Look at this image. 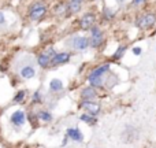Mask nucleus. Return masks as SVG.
<instances>
[{"mask_svg":"<svg viewBox=\"0 0 156 148\" xmlns=\"http://www.w3.org/2000/svg\"><path fill=\"white\" fill-rule=\"evenodd\" d=\"M69 45H70V48L76 49V51H83V49H86L90 45V43H89L88 37L76 36V37H71L70 40H69Z\"/></svg>","mask_w":156,"mask_h":148,"instance_id":"nucleus-3","label":"nucleus"},{"mask_svg":"<svg viewBox=\"0 0 156 148\" xmlns=\"http://www.w3.org/2000/svg\"><path fill=\"white\" fill-rule=\"evenodd\" d=\"M67 5H69L70 15L71 14H78L81 11V8H82V2L81 0H69Z\"/></svg>","mask_w":156,"mask_h":148,"instance_id":"nucleus-12","label":"nucleus"},{"mask_svg":"<svg viewBox=\"0 0 156 148\" xmlns=\"http://www.w3.org/2000/svg\"><path fill=\"white\" fill-rule=\"evenodd\" d=\"M108 70H110V65H108V63H104V65L99 66L97 69H94V70L90 73V75H97V77H103V74L108 73Z\"/></svg>","mask_w":156,"mask_h":148,"instance_id":"nucleus-15","label":"nucleus"},{"mask_svg":"<svg viewBox=\"0 0 156 148\" xmlns=\"http://www.w3.org/2000/svg\"><path fill=\"white\" fill-rule=\"evenodd\" d=\"M55 14L60 18H66V16L70 15V11H69V5L67 3H59L55 7Z\"/></svg>","mask_w":156,"mask_h":148,"instance_id":"nucleus-11","label":"nucleus"},{"mask_svg":"<svg viewBox=\"0 0 156 148\" xmlns=\"http://www.w3.org/2000/svg\"><path fill=\"white\" fill-rule=\"evenodd\" d=\"M122 2H125V0H118V3H122Z\"/></svg>","mask_w":156,"mask_h":148,"instance_id":"nucleus-26","label":"nucleus"},{"mask_svg":"<svg viewBox=\"0 0 156 148\" xmlns=\"http://www.w3.org/2000/svg\"><path fill=\"white\" fill-rule=\"evenodd\" d=\"M37 117H38V119H41V121H44V122H49L52 119L51 113H48V111H38Z\"/></svg>","mask_w":156,"mask_h":148,"instance_id":"nucleus-18","label":"nucleus"},{"mask_svg":"<svg viewBox=\"0 0 156 148\" xmlns=\"http://www.w3.org/2000/svg\"><path fill=\"white\" fill-rule=\"evenodd\" d=\"M56 55V52H55V49L52 48H48L47 51H44L43 54H40V56H38L37 59V63L41 66V69H48L49 66L52 65V58Z\"/></svg>","mask_w":156,"mask_h":148,"instance_id":"nucleus-4","label":"nucleus"},{"mask_svg":"<svg viewBox=\"0 0 156 148\" xmlns=\"http://www.w3.org/2000/svg\"><path fill=\"white\" fill-rule=\"evenodd\" d=\"M47 14V5L41 2H36L33 3L29 7V18L32 21H40Z\"/></svg>","mask_w":156,"mask_h":148,"instance_id":"nucleus-1","label":"nucleus"},{"mask_svg":"<svg viewBox=\"0 0 156 148\" xmlns=\"http://www.w3.org/2000/svg\"><path fill=\"white\" fill-rule=\"evenodd\" d=\"M33 103H41L40 92H34V93H33Z\"/></svg>","mask_w":156,"mask_h":148,"instance_id":"nucleus-22","label":"nucleus"},{"mask_svg":"<svg viewBox=\"0 0 156 148\" xmlns=\"http://www.w3.org/2000/svg\"><path fill=\"white\" fill-rule=\"evenodd\" d=\"M26 121V115H25L23 111H15V113L11 115V122H12L15 126H22Z\"/></svg>","mask_w":156,"mask_h":148,"instance_id":"nucleus-10","label":"nucleus"},{"mask_svg":"<svg viewBox=\"0 0 156 148\" xmlns=\"http://www.w3.org/2000/svg\"><path fill=\"white\" fill-rule=\"evenodd\" d=\"M90 32H92V36H90V38H89L90 47H93V48H97V47H100L103 44V41H104L103 32H101V29H100L99 26H93L90 29Z\"/></svg>","mask_w":156,"mask_h":148,"instance_id":"nucleus-6","label":"nucleus"},{"mask_svg":"<svg viewBox=\"0 0 156 148\" xmlns=\"http://www.w3.org/2000/svg\"><path fill=\"white\" fill-rule=\"evenodd\" d=\"M66 136H67L70 140L76 141V143H80V141L83 140L82 133H81V130L77 129V128H70V129H67V132H66Z\"/></svg>","mask_w":156,"mask_h":148,"instance_id":"nucleus-9","label":"nucleus"},{"mask_svg":"<svg viewBox=\"0 0 156 148\" xmlns=\"http://www.w3.org/2000/svg\"><path fill=\"white\" fill-rule=\"evenodd\" d=\"M25 96H26V92H25V91L16 92V95L14 96V102H15V103H22L25 100Z\"/></svg>","mask_w":156,"mask_h":148,"instance_id":"nucleus-20","label":"nucleus"},{"mask_svg":"<svg viewBox=\"0 0 156 148\" xmlns=\"http://www.w3.org/2000/svg\"><path fill=\"white\" fill-rule=\"evenodd\" d=\"M80 118H81V121H83L85 124H88V125H94L96 124V117L90 115V114H82Z\"/></svg>","mask_w":156,"mask_h":148,"instance_id":"nucleus-17","label":"nucleus"},{"mask_svg":"<svg viewBox=\"0 0 156 148\" xmlns=\"http://www.w3.org/2000/svg\"><path fill=\"white\" fill-rule=\"evenodd\" d=\"M103 16H104V19H107V21H111V19L114 18V13L110 10V8H104V11H103Z\"/></svg>","mask_w":156,"mask_h":148,"instance_id":"nucleus-21","label":"nucleus"},{"mask_svg":"<svg viewBox=\"0 0 156 148\" xmlns=\"http://www.w3.org/2000/svg\"><path fill=\"white\" fill-rule=\"evenodd\" d=\"M125 51H126V47L125 45H121V47H118V49L115 51V54H114V59H121L122 56H123V54H125Z\"/></svg>","mask_w":156,"mask_h":148,"instance_id":"nucleus-19","label":"nucleus"},{"mask_svg":"<svg viewBox=\"0 0 156 148\" xmlns=\"http://www.w3.org/2000/svg\"><path fill=\"white\" fill-rule=\"evenodd\" d=\"M21 75L23 78H26V80H30L32 77H34V74H36V70H34V67L33 66H29V65H26V66H23V67L21 69Z\"/></svg>","mask_w":156,"mask_h":148,"instance_id":"nucleus-13","label":"nucleus"},{"mask_svg":"<svg viewBox=\"0 0 156 148\" xmlns=\"http://www.w3.org/2000/svg\"><path fill=\"white\" fill-rule=\"evenodd\" d=\"M49 89H51L52 92H59L63 89V82L60 80H58V78H54V80L49 82Z\"/></svg>","mask_w":156,"mask_h":148,"instance_id":"nucleus-16","label":"nucleus"},{"mask_svg":"<svg viewBox=\"0 0 156 148\" xmlns=\"http://www.w3.org/2000/svg\"><path fill=\"white\" fill-rule=\"evenodd\" d=\"M147 0H133V4L134 5H140V4H143V3H145Z\"/></svg>","mask_w":156,"mask_h":148,"instance_id":"nucleus-24","label":"nucleus"},{"mask_svg":"<svg viewBox=\"0 0 156 148\" xmlns=\"http://www.w3.org/2000/svg\"><path fill=\"white\" fill-rule=\"evenodd\" d=\"M5 22V18H4V14L2 13V11H0V25H3Z\"/></svg>","mask_w":156,"mask_h":148,"instance_id":"nucleus-25","label":"nucleus"},{"mask_svg":"<svg viewBox=\"0 0 156 148\" xmlns=\"http://www.w3.org/2000/svg\"><path fill=\"white\" fill-rule=\"evenodd\" d=\"M156 22V15L154 13H145L137 19L136 22V26L140 27V29H149L155 25Z\"/></svg>","mask_w":156,"mask_h":148,"instance_id":"nucleus-2","label":"nucleus"},{"mask_svg":"<svg viewBox=\"0 0 156 148\" xmlns=\"http://www.w3.org/2000/svg\"><path fill=\"white\" fill-rule=\"evenodd\" d=\"M81 107L85 108V111L88 114H90V115H94L96 117L97 114L100 113V104L97 102H93V100H83L82 103H81Z\"/></svg>","mask_w":156,"mask_h":148,"instance_id":"nucleus-7","label":"nucleus"},{"mask_svg":"<svg viewBox=\"0 0 156 148\" xmlns=\"http://www.w3.org/2000/svg\"><path fill=\"white\" fill-rule=\"evenodd\" d=\"M70 60V54L67 52H59L52 58V65L51 66H59V65H65Z\"/></svg>","mask_w":156,"mask_h":148,"instance_id":"nucleus-8","label":"nucleus"},{"mask_svg":"<svg viewBox=\"0 0 156 148\" xmlns=\"http://www.w3.org/2000/svg\"><path fill=\"white\" fill-rule=\"evenodd\" d=\"M81 2H83V0H81Z\"/></svg>","mask_w":156,"mask_h":148,"instance_id":"nucleus-27","label":"nucleus"},{"mask_svg":"<svg viewBox=\"0 0 156 148\" xmlns=\"http://www.w3.org/2000/svg\"><path fill=\"white\" fill-rule=\"evenodd\" d=\"M81 96L83 100H93L96 97V91H94L93 86L92 88H83L81 92Z\"/></svg>","mask_w":156,"mask_h":148,"instance_id":"nucleus-14","label":"nucleus"},{"mask_svg":"<svg viewBox=\"0 0 156 148\" xmlns=\"http://www.w3.org/2000/svg\"><path fill=\"white\" fill-rule=\"evenodd\" d=\"M93 26H96V15L93 13L83 14L80 19V27L82 30H90Z\"/></svg>","mask_w":156,"mask_h":148,"instance_id":"nucleus-5","label":"nucleus"},{"mask_svg":"<svg viewBox=\"0 0 156 148\" xmlns=\"http://www.w3.org/2000/svg\"><path fill=\"white\" fill-rule=\"evenodd\" d=\"M133 54H134V55H141V48L134 47V48H133Z\"/></svg>","mask_w":156,"mask_h":148,"instance_id":"nucleus-23","label":"nucleus"}]
</instances>
